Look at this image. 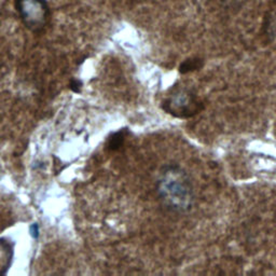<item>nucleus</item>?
Returning <instances> with one entry per match:
<instances>
[{"label": "nucleus", "instance_id": "obj_1", "mask_svg": "<svg viewBox=\"0 0 276 276\" xmlns=\"http://www.w3.org/2000/svg\"><path fill=\"white\" fill-rule=\"evenodd\" d=\"M156 193L169 210L184 214L190 210L194 202V191L190 177L176 164L164 167L156 180Z\"/></svg>", "mask_w": 276, "mask_h": 276}, {"label": "nucleus", "instance_id": "obj_6", "mask_svg": "<svg viewBox=\"0 0 276 276\" xmlns=\"http://www.w3.org/2000/svg\"><path fill=\"white\" fill-rule=\"evenodd\" d=\"M204 65V61L199 58H192L186 60L185 62L181 63V65L179 67V72L181 74H187V73H191L194 72V70H198L202 68Z\"/></svg>", "mask_w": 276, "mask_h": 276}, {"label": "nucleus", "instance_id": "obj_7", "mask_svg": "<svg viewBox=\"0 0 276 276\" xmlns=\"http://www.w3.org/2000/svg\"><path fill=\"white\" fill-rule=\"evenodd\" d=\"M70 89L72 91H74L75 93H80L81 88H82V82L80 80H77V79H73L72 81H70Z\"/></svg>", "mask_w": 276, "mask_h": 276}, {"label": "nucleus", "instance_id": "obj_4", "mask_svg": "<svg viewBox=\"0 0 276 276\" xmlns=\"http://www.w3.org/2000/svg\"><path fill=\"white\" fill-rule=\"evenodd\" d=\"M14 245L11 241L0 238V275H5L9 271L13 262Z\"/></svg>", "mask_w": 276, "mask_h": 276}, {"label": "nucleus", "instance_id": "obj_8", "mask_svg": "<svg viewBox=\"0 0 276 276\" xmlns=\"http://www.w3.org/2000/svg\"><path fill=\"white\" fill-rule=\"evenodd\" d=\"M29 234L33 239L37 240L39 238V225L33 224L29 227Z\"/></svg>", "mask_w": 276, "mask_h": 276}, {"label": "nucleus", "instance_id": "obj_5", "mask_svg": "<svg viewBox=\"0 0 276 276\" xmlns=\"http://www.w3.org/2000/svg\"><path fill=\"white\" fill-rule=\"evenodd\" d=\"M126 133H128V130L124 129L113 133L108 137V149H110V150H117V149H119L124 143Z\"/></svg>", "mask_w": 276, "mask_h": 276}, {"label": "nucleus", "instance_id": "obj_2", "mask_svg": "<svg viewBox=\"0 0 276 276\" xmlns=\"http://www.w3.org/2000/svg\"><path fill=\"white\" fill-rule=\"evenodd\" d=\"M17 10L24 25L33 31H40L49 17V6L45 0H15Z\"/></svg>", "mask_w": 276, "mask_h": 276}, {"label": "nucleus", "instance_id": "obj_3", "mask_svg": "<svg viewBox=\"0 0 276 276\" xmlns=\"http://www.w3.org/2000/svg\"><path fill=\"white\" fill-rule=\"evenodd\" d=\"M202 102L191 92L178 90L163 101V109L168 114L177 118H190L200 113Z\"/></svg>", "mask_w": 276, "mask_h": 276}]
</instances>
